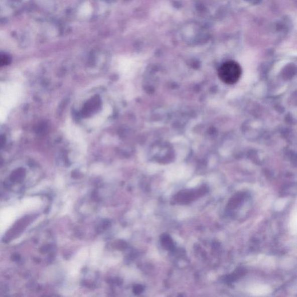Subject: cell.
<instances>
[{"mask_svg": "<svg viewBox=\"0 0 297 297\" xmlns=\"http://www.w3.org/2000/svg\"><path fill=\"white\" fill-rule=\"evenodd\" d=\"M11 61V58L10 55L5 53H0V67L9 65Z\"/></svg>", "mask_w": 297, "mask_h": 297, "instance_id": "7a4b0ae2", "label": "cell"}, {"mask_svg": "<svg viewBox=\"0 0 297 297\" xmlns=\"http://www.w3.org/2000/svg\"><path fill=\"white\" fill-rule=\"evenodd\" d=\"M242 70L238 63L229 61L224 63L219 68L218 76L223 83L232 85L239 80Z\"/></svg>", "mask_w": 297, "mask_h": 297, "instance_id": "6da1fadb", "label": "cell"}, {"mask_svg": "<svg viewBox=\"0 0 297 297\" xmlns=\"http://www.w3.org/2000/svg\"><path fill=\"white\" fill-rule=\"evenodd\" d=\"M5 142V139L2 138H0V145H2V143H4Z\"/></svg>", "mask_w": 297, "mask_h": 297, "instance_id": "277c9868", "label": "cell"}, {"mask_svg": "<svg viewBox=\"0 0 297 297\" xmlns=\"http://www.w3.org/2000/svg\"><path fill=\"white\" fill-rule=\"evenodd\" d=\"M81 13L83 15H88L91 13V7L90 5H85L81 9Z\"/></svg>", "mask_w": 297, "mask_h": 297, "instance_id": "3957f363", "label": "cell"}]
</instances>
